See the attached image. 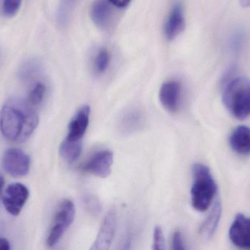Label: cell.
<instances>
[{
	"instance_id": "obj_10",
	"label": "cell",
	"mask_w": 250,
	"mask_h": 250,
	"mask_svg": "<svg viewBox=\"0 0 250 250\" xmlns=\"http://www.w3.org/2000/svg\"><path fill=\"white\" fill-rule=\"evenodd\" d=\"M146 121V115L142 110L138 108L129 109L119 117L117 128L123 135H132L143 129Z\"/></svg>"
},
{
	"instance_id": "obj_1",
	"label": "cell",
	"mask_w": 250,
	"mask_h": 250,
	"mask_svg": "<svg viewBox=\"0 0 250 250\" xmlns=\"http://www.w3.org/2000/svg\"><path fill=\"white\" fill-rule=\"evenodd\" d=\"M38 123L39 117L33 106L22 98H10L0 112V130L11 142H24L33 133Z\"/></svg>"
},
{
	"instance_id": "obj_15",
	"label": "cell",
	"mask_w": 250,
	"mask_h": 250,
	"mask_svg": "<svg viewBox=\"0 0 250 250\" xmlns=\"http://www.w3.org/2000/svg\"><path fill=\"white\" fill-rule=\"evenodd\" d=\"M110 4L108 0H95L91 6V19L99 27H107L111 22L112 10Z\"/></svg>"
},
{
	"instance_id": "obj_16",
	"label": "cell",
	"mask_w": 250,
	"mask_h": 250,
	"mask_svg": "<svg viewBox=\"0 0 250 250\" xmlns=\"http://www.w3.org/2000/svg\"><path fill=\"white\" fill-rule=\"evenodd\" d=\"M221 213L220 203H215L211 212L200 227L199 233L201 237L205 239H211L212 237L220 223Z\"/></svg>"
},
{
	"instance_id": "obj_22",
	"label": "cell",
	"mask_w": 250,
	"mask_h": 250,
	"mask_svg": "<svg viewBox=\"0 0 250 250\" xmlns=\"http://www.w3.org/2000/svg\"><path fill=\"white\" fill-rule=\"evenodd\" d=\"M46 88L42 82H38L30 91L29 95V102L32 106L38 105L42 102L45 96Z\"/></svg>"
},
{
	"instance_id": "obj_2",
	"label": "cell",
	"mask_w": 250,
	"mask_h": 250,
	"mask_svg": "<svg viewBox=\"0 0 250 250\" xmlns=\"http://www.w3.org/2000/svg\"><path fill=\"white\" fill-rule=\"evenodd\" d=\"M223 101L232 115L239 120L250 116V79L245 76L233 78L226 82Z\"/></svg>"
},
{
	"instance_id": "obj_7",
	"label": "cell",
	"mask_w": 250,
	"mask_h": 250,
	"mask_svg": "<svg viewBox=\"0 0 250 250\" xmlns=\"http://www.w3.org/2000/svg\"><path fill=\"white\" fill-rule=\"evenodd\" d=\"M114 164V154L109 150H101L92 156L82 166V171L101 179H105L111 173Z\"/></svg>"
},
{
	"instance_id": "obj_9",
	"label": "cell",
	"mask_w": 250,
	"mask_h": 250,
	"mask_svg": "<svg viewBox=\"0 0 250 250\" xmlns=\"http://www.w3.org/2000/svg\"><path fill=\"white\" fill-rule=\"evenodd\" d=\"M232 243L241 249H250V217L239 214L229 230Z\"/></svg>"
},
{
	"instance_id": "obj_26",
	"label": "cell",
	"mask_w": 250,
	"mask_h": 250,
	"mask_svg": "<svg viewBox=\"0 0 250 250\" xmlns=\"http://www.w3.org/2000/svg\"><path fill=\"white\" fill-rule=\"evenodd\" d=\"M112 5L118 8H124L130 2L131 0H108Z\"/></svg>"
},
{
	"instance_id": "obj_18",
	"label": "cell",
	"mask_w": 250,
	"mask_h": 250,
	"mask_svg": "<svg viewBox=\"0 0 250 250\" xmlns=\"http://www.w3.org/2000/svg\"><path fill=\"white\" fill-rule=\"evenodd\" d=\"M79 0H60L57 20L59 24L65 26L76 7Z\"/></svg>"
},
{
	"instance_id": "obj_21",
	"label": "cell",
	"mask_w": 250,
	"mask_h": 250,
	"mask_svg": "<svg viewBox=\"0 0 250 250\" xmlns=\"http://www.w3.org/2000/svg\"><path fill=\"white\" fill-rule=\"evenodd\" d=\"M109 51L106 48H101L97 54L95 60V71L98 73H104L108 68L110 63Z\"/></svg>"
},
{
	"instance_id": "obj_17",
	"label": "cell",
	"mask_w": 250,
	"mask_h": 250,
	"mask_svg": "<svg viewBox=\"0 0 250 250\" xmlns=\"http://www.w3.org/2000/svg\"><path fill=\"white\" fill-rule=\"evenodd\" d=\"M82 152V143L81 141L74 142L65 139L60 145V154L66 162H74L80 157Z\"/></svg>"
},
{
	"instance_id": "obj_14",
	"label": "cell",
	"mask_w": 250,
	"mask_h": 250,
	"mask_svg": "<svg viewBox=\"0 0 250 250\" xmlns=\"http://www.w3.org/2000/svg\"><path fill=\"white\" fill-rule=\"evenodd\" d=\"M230 145L232 149L239 155H250V128L246 126L236 128L230 135Z\"/></svg>"
},
{
	"instance_id": "obj_28",
	"label": "cell",
	"mask_w": 250,
	"mask_h": 250,
	"mask_svg": "<svg viewBox=\"0 0 250 250\" xmlns=\"http://www.w3.org/2000/svg\"><path fill=\"white\" fill-rule=\"evenodd\" d=\"M242 35L239 34V35H236L234 39H233V46L234 47V48H238L241 46V44H242Z\"/></svg>"
},
{
	"instance_id": "obj_3",
	"label": "cell",
	"mask_w": 250,
	"mask_h": 250,
	"mask_svg": "<svg viewBox=\"0 0 250 250\" xmlns=\"http://www.w3.org/2000/svg\"><path fill=\"white\" fill-rule=\"evenodd\" d=\"M191 203L196 211L204 212L209 208L216 193L217 184L207 166L200 163L192 167Z\"/></svg>"
},
{
	"instance_id": "obj_8",
	"label": "cell",
	"mask_w": 250,
	"mask_h": 250,
	"mask_svg": "<svg viewBox=\"0 0 250 250\" xmlns=\"http://www.w3.org/2000/svg\"><path fill=\"white\" fill-rule=\"evenodd\" d=\"M116 226H117V214L114 210H111L104 217L96 240L94 242L91 250L109 249L115 234Z\"/></svg>"
},
{
	"instance_id": "obj_25",
	"label": "cell",
	"mask_w": 250,
	"mask_h": 250,
	"mask_svg": "<svg viewBox=\"0 0 250 250\" xmlns=\"http://www.w3.org/2000/svg\"><path fill=\"white\" fill-rule=\"evenodd\" d=\"M185 241L180 231H176L172 238V249L174 250H185Z\"/></svg>"
},
{
	"instance_id": "obj_13",
	"label": "cell",
	"mask_w": 250,
	"mask_h": 250,
	"mask_svg": "<svg viewBox=\"0 0 250 250\" xmlns=\"http://www.w3.org/2000/svg\"><path fill=\"white\" fill-rule=\"evenodd\" d=\"M185 19L183 8L180 4H176L170 10L165 23L164 32L167 40L174 39L185 29Z\"/></svg>"
},
{
	"instance_id": "obj_23",
	"label": "cell",
	"mask_w": 250,
	"mask_h": 250,
	"mask_svg": "<svg viewBox=\"0 0 250 250\" xmlns=\"http://www.w3.org/2000/svg\"><path fill=\"white\" fill-rule=\"evenodd\" d=\"M22 0H3L2 12L5 16H13L18 13L21 5Z\"/></svg>"
},
{
	"instance_id": "obj_11",
	"label": "cell",
	"mask_w": 250,
	"mask_h": 250,
	"mask_svg": "<svg viewBox=\"0 0 250 250\" xmlns=\"http://www.w3.org/2000/svg\"><path fill=\"white\" fill-rule=\"evenodd\" d=\"M91 109L84 105L78 110L68 126V134L66 139L78 142L84 136L89 123Z\"/></svg>"
},
{
	"instance_id": "obj_27",
	"label": "cell",
	"mask_w": 250,
	"mask_h": 250,
	"mask_svg": "<svg viewBox=\"0 0 250 250\" xmlns=\"http://www.w3.org/2000/svg\"><path fill=\"white\" fill-rule=\"evenodd\" d=\"M10 249V243L7 239L0 238V250H9Z\"/></svg>"
},
{
	"instance_id": "obj_20",
	"label": "cell",
	"mask_w": 250,
	"mask_h": 250,
	"mask_svg": "<svg viewBox=\"0 0 250 250\" xmlns=\"http://www.w3.org/2000/svg\"><path fill=\"white\" fill-rule=\"evenodd\" d=\"M41 68H42V65L39 60L37 59H30L24 62L21 66L19 69V76L24 80L31 79L32 76L39 73Z\"/></svg>"
},
{
	"instance_id": "obj_12",
	"label": "cell",
	"mask_w": 250,
	"mask_h": 250,
	"mask_svg": "<svg viewBox=\"0 0 250 250\" xmlns=\"http://www.w3.org/2000/svg\"><path fill=\"white\" fill-rule=\"evenodd\" d=\"M182 88L179 82L168 81L162 85L160 90V103L167 111L175 113L179 108Z\"/></svg>"
},
{
	"instance_id": "obj_19",
	"label": "cell",
	"mask_w": 250,
	"mask_h": 250,
	"mask_svg": "<svg viewBox=\"0 0 250 250\" xmlns=\"http://www.w3.org/2000/svg\"><path fill=\"white\" fill-rule=\"evenodd\" d=\"M82 204L85 211L91 215H98L102 211V204L99 198L91 192H85L82 195Z\"/></svg>"
},
{
	"instance_id": "obj_24",
	"label": "cell",
	"mask_w": 250,
	"mask_h": 250,
	"mask_svg": "<svg viewBox=\"0 0 250 250\" xmlns=\"http://www.w3.org/2000/svg\"><path fill=\"white\" fill-rule=\"evenodd\" d=\"M153 250H163L166 249V240L164 233L160 226H156L153 233Z\"/></svg>"
},
{
	"instance_id": "obj_29",
	"label": "cell",
	"mask_w": 250,
	"mask_h": 250,
	"mask_svg": "<svg viewBox=\"0 0 250 250\" xmlns=\"http://www.w3.org/2000/svg\"><path fill=\"white\" fill-rule=\"evenodd\" d=\"M239 2L242 7H250V0H239Z\"/></svg>"
},
{
	"instance_id": "obj_4",
	"label": "cell",
	"mask_w": 250,
	"mask_h": 250,
	"mask_svg": "<svg viewBox=\"0 0 250 250\" xmlns=\"http://www.w3.org/2000/svg\"><path fill=\"white\" fill-rule=\"evenodd\" d=\"M76 217V207L70 200H64L59 205L52 226L50 229L48 238H47V246L52 248L57 245L67 229L73 224Z\"/></svg>"
},
{
	"instance_id": "obj_30",
	"label": "cell",
	"mask_w": 250,
	"mask_h": 250,
	"mask_svg": "<svg viewBox=\"0 0 250 250\" xmlns=\"http://www.w3.org/2000/svg\"><path fill=\"white\" fill-rule=\"evenodd\" d=\"M3 186H4V178L0 174V195H1V191H2Z\"/></svg>"
},
{
	"instance_id": "obj_6",
	"label": "cell",
	"mask_w": 250,
	"mask_h": 250,
	"mask_svg": "<svg viewBox=\"0 0 250 250\" xmlns=\"http://www.w3.org/2000/svg\"><path fill=\"white\" fill-rule=\"evenodd\" d=\"M28 188L20 183H11L3 194L2 202L6 211L13 216H18L29 198Z\"/></svg>"
},
{
	"instance_id": "obj_5",
	"label": "cell",
	"mask_w": 250,
	"mask_h": 250,
	"mask_svg": "<svg viewBox=\"0 0 250 250\" xmlns=\"http://www.w3.org/2000/svg\"><path fill=\"white\" fill-rule=\"evenodd\" d=\"M1 164L4 170L10 176L23 177L29 173L30 159L22 150L12 148L4 152Z\"/></svg>"
}]
</instances>
